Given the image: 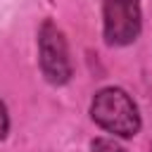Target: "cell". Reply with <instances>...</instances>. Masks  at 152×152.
Instances as JSON below:
<instances>
[{
    "instance_id": "5b68a950",
    "label": "cell",
    "mask_w": 152,
    "mask_h": 152,
    "mask_svg": "<svg viewBox=\"0 0 152 152\" xmlns=\"http://www.w3.org/2000/svg\"><path fill=\"white\" fill-rule=\"evenodd\" d=\"M7 133V112H5V104L0 102V140L5 138Z\"/></svg>"
},
{
    "instance_id": "6da1fadb",
    "label": "cell",
    "mask_w": 152,
    "mask_h": 152,
    "mask_svg": "<svg viewBox=\"0 0 152 152\" xmlns=\"http://www.w3.org/2000/svg\"><path fill=\"white\" fill-rule=\"evenodd\" d=\"M93 119L109 133L114 135H133L140 128V116H138V107L133 104V100L119 90V88H104L95 95L93 100Z\"/></svg>"
},
{
    "instance_id": "7a4b0ae2",
    "label": "cell",
    "mask_w": 152,
    "mask_h": 152,
    "mask_svg": "<svg viewBox=\"0 0 152 152\" xmlns=\"http://www.w3.org/2000/svg\"><path fill=\"white\" fill-rule=\"evenodd\" d=\"M40 66L43 74L50 83H66L71 76V62H69V50H66V40L62 36V31L45 21L40 28Z\"/></svg>"
},
{
    "instance_id": "277c9868",
    "label": "cell",
    "mask_w": 152,
    "mask_h": 152,
    "mask_svg": "<svg viewBox=\"0 0 152 152\" xmlns=\"http://www.w3.org/2000/svg\"><path fill=\"white\" fill-rule=\"evenodd\" d=\"M90 150H93V152H126L121 145H116V142L109 140V138H97Z\"/></svg>"
},
{
    "instance_id": "3957f363",
    "label": "cell",
    "mask_w": 152,
    "mask_h": 152,
    "mask_svg": "<svg viewBox=\"0 0 152 152\" xmlns=\"http://www.w3.org/2000/svg\"><path fill=\"white\" fill-rule=\"evenodd\" d=\"M140 33L138 0H104V36L114 45H128Z\"/></svg>"
}]
</instances>
